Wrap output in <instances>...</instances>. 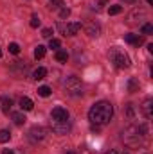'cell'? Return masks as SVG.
<instances>
[{"mask_svg":"<svg viewBox=\"0 0 153 154\" xmlns=\"http://www.w3.org/2000/svg\"><path fill=\"white\" fill-rule=\"evenodd\" d=\"M45 52H47V48H45L43 45H38V47L34 48V57H36V59H41V57L45 56Z\"/></svg>","mask_w":153,"mask_h":154,"instance_id":"44dd1931","label":"cell"},{"mask_svg":"<svg viewBox=\"0 0 153 154\" xmlns=\"http://www.w3.org/2000/svg\"><path fill=\"white\" fill-rule=\"evenodd\" d=\"M11 108H13V100H11L9 97H2V99H0V109H2L4 113H9Z\"/></svg>","mask_w":153,"mask_h":154,"instance_id":"7c38bea8","label":"cell"},{"mask_svg":"<svg viewBox=\"0 0 153 154\" xmlns=\"http://www.w3.org/2000/svg\"><path fill=\"white\" fill-rule=\"evenodd\" d=\"M85 31H86V34L88 36H99V32H101V27H99V23H96V22H88L86 25H85Z\"/></svg>","mask_w":153,"mask_h":154,"instance_id":"9c48e42d","label":"cell"},{"mask_svg":"<svg viewBox=\"0 0 153 154\" xmlns=\"http://www.w3.org/2000/svg\"><path fill=\"white\" fill-rule=\"evenodd\" d=\"M45 138V129L43 127H38V125H34L31 131H29V140L33 142V143H36V142H41Z\"/></svg>","mask_w":153,"mask_h":154,"instance_id":"ba28073f","label":"cell"},{"mask_svg":"<svg viewBox=\"0 0 153 154\" xmlns=\"http://www.w3.org/2000/svg\"><path fill=\"white\" fill-rule=\"evenodd\" d=\"M106 2H108V0H99V5H97V7H103V5H106Z\"/></svg>","mask_w":153,"mask_h":154,"instance_id":"1f68e13d","label":"cell"},{"mask_svg":"<svg viewBox=\"0 0 153 154\" xmlns=\"http://www.w3.org/2000/svg\"><path fill=\"white\" fill-rule=\"evenodd\" d=\"M0 57H2V48H0Z\"/></svg>","mask_w":153,"mask_h":154,"instance_id":"74e56055","label":"cell"},{"mask_svg":"<svg viewBox=\"0 0 153 154\" xmlns=\"http://www.w3.org/2000/svg\"><path fill=\"white\" fill-rule=\"evenodd\" d=\"M20 108H22L24 111H31V109L34 108V104H33V100H31L29 97H22V99H20Z\"/></svg>","mask_w":153,"mask_h":154,"instance_id":"9a60e30c","label":"cell"},{"mask_svg":"<svg viewBox=\"0 0 153 154\" xmlns=\"http://www.w3.org/2000/svg\"><path fill=\"white\" fill-rule=\"evenodd\" d=\"M122 142H124L126 145H130V147H139V145L142 143V136L139 134L137 125H130V127L124 129V133H122Z\"/></svg>","mask_w":153,"mask_h":154,"instance_id":"3957f363","label":"cell"},{"mask_svg":"<svg viewBox=\"0 0 153 154\" xmlns=\"http://www.w3.org/2000/svg\"><path fill=\"white\" fill-rule=\"evenodd\" d=\"M61 4H63V0H52V4H50V7H54V9H58V7H61Z\"/></svg>","mask_w":153,"mask_h":154,"instance_id":"4dcf8cb0","label":"cell"},{"mask_svg":"<svg viewBox=\"0 0 153 154\" xmlns=\"http://www.w3.org/2000/svg\"><path fill=\"white\" fill-rule=\"evenodd\" d=\"M67 154H76V152H74V151H69V152H67Z\"/></svg>","mask_w":153,"mask_h":154,"instance_id":"d590c367","label":"cell"},{"mask_svg":"<svg viewBox=\"0 0 153 154\" xmlns=\"http://www.w3.org/2000/svg\"><path fill=\"white\" fill-rule=\"evenodd\" d=\"M41 36H43V38H52V29H43V31H41Z\"/></svg>","mask_w":153,"mask_h":154,"instance_id":"f546056e","label":"cell"},{"mask_svg":"<svg viewBox=\"0 0 153 154\" xmlns=\"http://www.w3.org/2000/svg\"><path fill=\"white\" fill-rule=\"evenodd\" d=\"M38 95L40 97H49V95H50V88H49V86H40Z\"/></svg>","mask_w":153,"mask_h":154,"instance_id":"7402d4cb","label":"cell"},{"mask_svg":"<svg viewBox=\"0 0 153 154\" xmlns=\"http://www.w3.org/2000/svg\"><path fill=\"white\" fill-rule=\"evenodd\" d=\"M105 154H117L115 151H108V152H105Z\"/></svg>","mask_w":153,"mask_h":154,"instance_id":"e575fe53","label":"cell"},{"mask_svg":"<svg viewBox=\"0 0 153 154\" xmlns=\"http://www.w3.org/2000/svg\"><path fill=\"white\" fill-rule=\"evenodd\" d=\"M114 116V106L106 100H101V102H96L90 111H88V120L96 125H105L112 120Z\"/></svg>","mask_w":153,"mask_h":154,"instance_id":"6da1fadb","label":"cell"},{"mask_svg":"<svg viewBox=\"0 0 153 154\" xmlns=\"http://www.w3.org/2000/svg\"><path fill=\"white\" fill-rule=\"evenodd\" d=\"M110 59H112V63H114L117 68H128L130 65H132V61H130V56L124 52V50H121L119 47H114V48H110Z\"/></svg>","mask_w":153,"mask_h":154,"instance_id":"7a4b0ae2","label":"cell"},{"mask_svg":"<svg viewBox=\"0 0 153 154\" xmlns=\"http://www.w3.org/2000/svg\"><path fill=\"white\" fill-rule=\"evenodd\" d=\"M50 127L56 134H67L70 131V122L69 120H63V122H54L50 120Z\"/></svg>","mask_w":153,"mask_h":154,"instance_id":"8992f818","label":"cell"},{"mask_svg":"<svg viewBox=\"0 0 153 154\" xmlns=\"http://www.w3.org/2000/svg\"><path fill=\"white\" fill-rule=\"evenodd\" d=\"M137 131H139V134H141L142 138H146V136L150 134V125H148V122L139 124V125H137Z\"/></svg>","mask_w":153,"mask_h":154,"instance_id":"ac0fdd59","label":"cell"},{"mask_svg":"<svg viewBox=\"0 0 153 154\" xmlns=\"http://www.w3.org/2000/svg\"><path fill=\"white\" fill-rule=\"evenodd\" d=\"M38 25H40V18L36 16V14H34V16H31V27H33V29H36Z\"/></svg>","mask_w":153,"mask_h":154,"instance_id":"f1b7e54d","label":"cell"},{"mask_svg":"<svg viewBox=\"0 0 153 154\" xmlns=\"http://www.w3.org/2000/svg\"><path fill=\"white\" fill-rule=\"evenodd\" d=\"M121 11H122V5H110L108 7V13L110 14H119Z\"/></svg>","mask_w":153,"mask_h":154,"instance_id":"d4e9b609","label":"cell"},{"mask_svg":"<svg viewBox=\"0 0 153 154\" xmlns=\"http://www.w3.org/2000/svg\"><path fill=\"white\" fill-rule=\"evenodd\" d=\"M25 120H27V118H25L24 113H13V122H15L16 125H24Z\"/></svg>","mask_w":153,"mask_h":154,"instance_id":"d6986e66","label":"cell"},{"mask_svg":"<svg viewBox=\"0 0 153 154\" xmlns=\"http://www.w3.org/2000/svg\"><path fill=\"white\" fill-rule=\"evenodd\" d=\"M50 120H54V122H63V120H69V111H67L63 106H56V108L50 111Z\"/></svg>","mask_w":153,"mask_h":154,"instance_id":"52a82bcc","label":"cell"},{"mask_svg":"<svg viewBox=\"0 0 153 154\" xmlns=\"http://www.w3.org/2000/svg\"><path fill=\"white\" fill-rule=\"evenodd\" d=\"M146 2H148V4H153V0H146Z\"/></svg>","mask_w":153,"mask_h":154,"instance_id":"8d00e7d4","label":"cell"},{"mask_svg":"<svg viewBox=\"0 0 153 154\" xmlns=\"http://www.w3.org/2000/svg\"><path fill=\"white\" fill-rule=\"evenodd\" d=\"M79 31H81V23H79V22H72V23L67 25V29H65V36H76Z\"/></svg>","mask_w":153,"mask_h":154,"instance_id":"30bf717a","label":"cell"},{"mask_svg":"<svg viewBox=\"0 0 153 154\" xmlns=\"http://www.w3.org/2000/svg\"><path fill=\"white\" fill-rule=\"evenodd\" d=\"M153 32V25L151 23H144L142 25V34H151Z\"/></svg>","mask_w":153,"mask_h":154,"instance_id":"83f0119b","label":"cell"},{"mask_svg":"<svg viewBox=\"0 0 153 154\" xmlns=\"http://www.w3.org/2000/svg\"><path fill=\"white\" fill-rule=\"evenodd\" d=\"M124 2H126V4H135L137 0H124Z\"/></svg>","mask_w":153,"mask_h":154,"instance_id":"836d02e7","label":"cell"},{"mask_svg":"<svg viewBox=\"0 0 153 154\" xmlns=\"http://www.w3.org/2000/svg\"><path fill=\"white\" fill-rule=\"evenodd\" d=\"M139 88H141L139 81L135 77H130L128 79V93H135V91H139Z\"/></svg>","mask_w":153,"mask_h":154,"instance_id":"5bb4252c","label":"cell"},{"mask_svg":"<svg viewBox=\"0 0 153 154\" xmlns=\"http://www.w3.org/2000/svg\"><path fill=\"white\" fill-rule=\"evenodd\" d=\"M67 59H69V52H67V50H63V48H58V50H56V61L65 63Z\"/></svg>","mask_w":153,"mask_h":154,"instance_id":"e0dca14e","label":"cell"},{"mask_svg":"<svg viewBox=\"0 0 153 154\" xmlns=\"http://www.w3.org/2000/svg\"><path fill=\"white\" fill-rule=\"evenodd\" d=\"M151 106H153L151 99H146V100L142 102V113H144L146 118H151Z\"/></svg>","mask_w":153,"mask_h":154,"instance_id":"2e32d148","label":"cell"},{"mask_svg":"<svg viewBox=\"0 0 153 154\" xmlns=\"http://www.w3.org/2000/svg\"><path fill=\"white\" fill-rule=\"evenodd\" d=\"M124 113H126V118H128V120H135V116H137V108H135V104H126V106H124Z\"/></svg>","mask_w":153,"mask_h":154,"instance_id":"4fadbf2b","label":"cell"},{"mask_svg":"<svg viewBox=\"0 0 153 154\" xmlns=\"http://www.w3.org/2000/svg\"><path fill=\"white\" fill-rule=\"evenodd\" d=\"M142 20H146V11L144 9H133L130 14H128V23L130 25H139Z\"/></svg>","mask_w":153,"mask_h":154,"instance_id":"5b68a950","label":"cell"},{"mask_svg":"<svg viewBox=\"0 0 153 154\" xmlns=\"http://www.w3.org/2000/svg\"><path fill=\"white\" fill-rule=\"evenodd\" d=\"M60 47H61V41H60V39L50 38V41H49V48H54V50H58Z\"/></svg>","mask_w":153,"mask_h":154,"instance_id":"cb8c5ba5","label":"cell"},{"mask_svg":"<svg viewBox=\"0 0 153 154\" xmlns=\"http://www.w3.org/2000/svg\"><path fill=\"white\" fill-rule=\"evenodd\" d=\"M45 75H47V70H45L43 66L36 68V70H34V74H33V77H34L36 81H41V79H45Z\"/></svg>","mask_w":153,"mask_h":154,"instance_id":"ffe728a7","label":"cell"},{"mask_svg":"<svg viewBox=\"0 0 153 154\" xmlns=\"http://www.w3.org/2000/svg\"><path fill=\"white\" fill-rule=\"evenodd\" d=\"M124 39L130 43V45H135V47H141L144 43V38L142 36H135V34H124Z\"/></svg>","mask_w":153,"mask_h":154,"instance_id":"8fae6325","label":"cell"},{"mask_svg":"<svg viewBox=\"0 0 153 154\" xmlns=\"http://www.w3.org/2000/svg\"><path fill=\"white\" fill-rule=\"evenodd\" d=\"M124 154H130V152H124Z\"/></svg>","mask_w":153,"mask_h":154,"instance_id":"f35d334b","label":"cell"},{"mask_svg":"<svg viewBox=\"0 0 153 154\" xmlns=\"http://www.w3.org/2000/svg\"><path fill=\"white\" fill-rule=\"evenodd\" d=\"M9 52L11 54H20V45L18 43H9Z\"/></svg>","mask_w":153,"mask_h":154,"instance_id":"4316f807","label":"cell"},{"mask_svg":"<svg viewBox=\"0 0 153 154\" xmlns=\"http://www.w3.org/2000/svg\"><path fill=\"white\" fill-rule=\"evenodd\" d=\"M9 138H11V134H9V131H5V129H2V131H0V143H5V142H9Z\"/></svg>","mask_w":153,"mask_h":154,"instance_id":"603a6c76","label":"cell"},{"mask_svg":"<svg viewBox=\"0 0 153 154\" xmlns=\"http://www.w3.org/2000/svg\"><path fill=\"white\" fill-rule=\"evenodd\" d=\"M4 154H15L11 149H4Z\"/></svg>","mask_w":153,"mask_h":154,"instance_id":"d6a6232c","label":"cell"},{"mask_svg":"<svg viewBox=\"0 0 153 154\" xmlns=\"http://www.w3.org/2000/svg\"><path fill=\"white\" fill-rule=\"evenodd\" d=\"M63 86H65L67 93H69V95H72V97H79V95L83 93V86H81V81H79L76 75L67 77V79L63 81Z\"/></svg>","mask_w":153,"mask_h":154,"instance_id":"277c9868","label":"cell"},{"mask_svg":"<svg viewBox=\"0 0 153 154\" xmlns=\"http://www.w3.org/2000/svg\"><path fill=\"white\" fill-rule=\"evenodd\" d=\"M69 16H70V9H69V7L60 9V18H61V20H65V18H69Z\"/></svg>","mask_w":153,"mask_h":154,"instance_id":"484cf974","label":"cell"}]
</instances>
